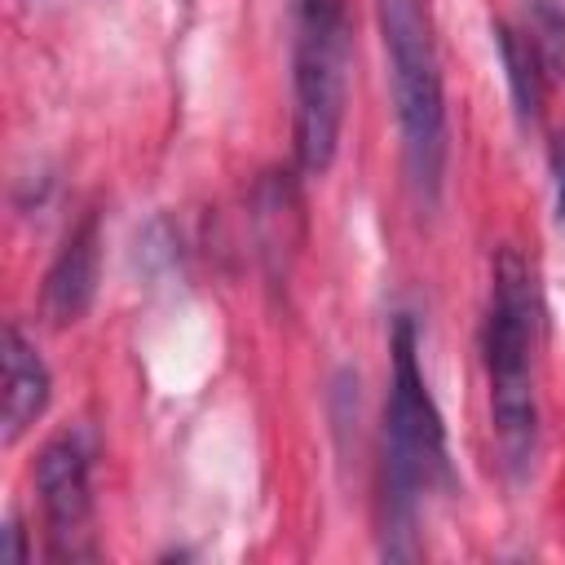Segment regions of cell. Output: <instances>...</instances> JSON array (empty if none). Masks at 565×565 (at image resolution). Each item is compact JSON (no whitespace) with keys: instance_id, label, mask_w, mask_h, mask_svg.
Returning a JSON list of instances; mask_svg holds the SVG:
<instances>
[{"instance_id":"1","label":"cell","mask_w":565,"mask_h":565,"mask_svg":"<svg viewBox=\"0 0 565 565\" xmlns=\"http://www.w3.org/2000/svg\"><path fill=\"white\" fill-rule=\"evenodd\" d=\"M393 380L384 402V463H380V503H384V552L406 561L419 552L415 521L428 490L450 486L446 424L419 371V335L402 313L393 322Z\"/></svg>"},{"instance_id":"2","label":"cell","mask_w":565,"mask_h":565,"mask_svg":"<svg viewBox=\"0 0 565 565\" xmlns=\"http://www.w3.org/2000/svg\"><path fill=\"white\" fill-rule=\"evenodd\" d=\"M534 340H539V291L516 247H499L490 274V305L481 322V358L490 380V424L499 437L503 468L525 477L539 450V393H534Z\"/></svg>"},{"instance_id":"3","label":"cell","mask_w":565,"mask_h":565,"mask_svg":"<svg viewBox=\"0 0 565 565\" xmlns=\"http://www.w3.org/2000/svg\"><path fill=\"white\" fill-rule=\"evenodd\" d=\"M380 40L388 57L393 115L402 132V163L415 199L433 207L446 181L450 128H446V84L437 62V40L424 0H375Z\"/></svg>"},{"instance_id":"4","label":"cell","mask_w":565,"mask_h":565,"mask_svg":"<svg viewBox=\"0 0 565 565\" xmlns=\"http://www.w3.org/2000/svg\"><path fill=\"white\" fill-rule=\"evenodd\" d=\"M353 22L344 0H291V97H296V159L322 177L340 150L349 97Z\"/></svg>"},{"instance_id":"5","label":"cell","mask_w":565,"mask_h":565,"mask_svg":"<svg viewBox=\"0 0 565 565\" xmlns=\"http://www.w3.org/2000/svg\"><path fill=\"white\" fill-rule=\"evenodd\" d=\"M35 490L49 521L53 556H93L88 516H93V441L84 428L57 433L35 459Z\"/></svg>"},{"instance_id":"6","label":"cell","mask_w":565,"mask_h":565,"mask_svg":"<svg viewBox=\"0 0 565 565\" xmlns=\"http://www.w3.org/2000/svg\"><path fill=\"white\" fill-rule=\"evenodd\" d=\"M97 269H102V234H97V216H84L66 243L57 247L49 274H44V313L57 327H71L88 313L93 296H97Z\"/></svg>"},{"instance_id":"7","label":"cell","mask_w":565,"mask_h":565,"mask_svg":"<svg viewBox=\"0 0 565 565\" xmlns=\"http://www.w3.org/2000/svg\"><path fill=\"white\" fill-rule=\"evenodd\" d=\"M4 411H0V424H4V446H13L49 406V393H53V380H49V366L44 358L35 353V344L22 335L18 322L4 327Z\"/></svg>"},{"instance_id":"8","label":"cell","mask_w":565,"mask_h":565,"mask_svg":"<svg viewBox=\"0 0 565 565\" xmlns=\"http://www.w3.org/2000/svg\"><path fill=\"white\" fill-rule=\"evenodd\" d=\"M494 44H499V57H503V71H508V93H512V106H516L521 124H539L543 93H547V79L556 71L547 66L543 49L534 44V35L525 26L499 22L494 26Z\"/></svg>"},{"instance_id":"9","label":"cell","mask_w":565,"mask_h":565,"mask_svg":"<svg viewBox=\"0 0 565 565\" xmlns=\"http://www.w3.org/2000/svg\"><path fill=\"white\" fill-rule=\"evenodd\" d=\"M552 172H556V212H561V221H565V146H556Z\"/></svg>"},{"instance_id":"10","label":"cell","mask_w":565,"mask_h":565,"mask_svg":"<svg viewBox=\"0 0 565 565\" xmlns=\"http://www.w3.org/2000/svg\"><path fill=\"white\" fill-rule=\"evenodd\" d=\"M4 539H9V547H4V556L18 565V561H26V552H22V525L18 521H9L4 525Z\"/></svg>"}]
</instances>
